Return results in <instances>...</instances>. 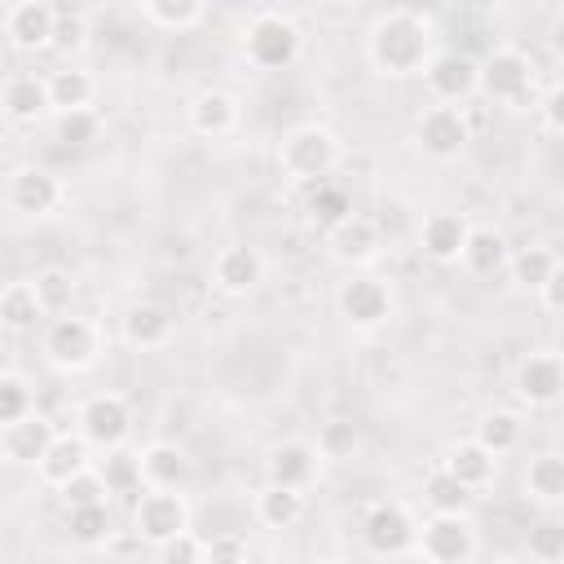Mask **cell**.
<instances>
[{
  "label": "cell",
  "instance_id": "cell-1",
  "mask_svg": "<svg viewBox=\"0 0 564 564\" xmlns=\"http://www.w3.org/2000/svg\"><path fill=\"white\" fill-rule=\"evenodd\" d=\"M432 57V31L419 13L410 9H397V13H383L370 31V62L383 70V75H414L423 70Z\"/></svg>",
  "mask_w": 564,
  "mask_h": 564
},
{
  "label": "cell",
  "instance_id": "cell-2",
  "mask_svg": "<svg viewBox=\"0 0 564 564\" xmlns=\"http://www.w3.org/2000/svg\"><path fill=\"white\" fill-rule=\"evenodd\" d=\"M335 163H339V141H335L326 128H317V123L291 128V132L282 137V145H278V167H282L291 181H304V185L326 181V176L335 172Z\"/></svg>",
  "mask_w": 564,
  "mask_h": 564
},
{
  "label": "cell",
  "instance_id": "cell-3",
  "mask_svg": "<svg viewBox=\"0 0 564 564\" xmlns=\"http://www.w3.org/2000/svg\"><path fill=\"white\" fill-rule=\"evenodd\" d=\"M44 352L57 370H88L101 352V335L88 317L66 308V313H53V322L44 330Z\"/></svg>",
  "mask_w": 564,
  "mask_h": 564
},
{
  "label": "cell",
  "instance_id": "cell-4",
  "mask_svg": "<svg viewBox=\"0 0 564 564\" xmlns=\"http://www.w3.org/2000/svg\"><path fill=\"white\" fill-rule=\"evenodd\" d=\"M181 529H189V502L181 498V489L145 485V494L132 507V533H141V542L159 546V542H167Z\"/></svg>",
  "mask_w": 564,
  "mask_h": 564
},
{
  "label": "cell",
  "instance_id": "cell-5",
  "mask_svg": "<svg viewBox=\"0 0 564 564\" xmlns=\"http://www.w3.org/2000/svg\"><path fill=\"white\" fill-rule=\"evenodd\" d=\"M247 57L260 66V70H282L300 57V31L295 22H286L282 13H260L251 26H247V40H242Z\"/></svg>",
  "mask_w": 564,
  "mask_h": 564
},
{
  "label": "cell",
  "instance_id": "cell-6",
  "mask_svg": "<svg viewBox=\"0 0 564 564\" xmlns=\"http://www.w3.org/2000/svg\"><path fill=\"white\" fill-rule=\"evenodd\" d=\"M335 304H339V317H344L348 326H357V330H375V326H383V322L392 317V291H388V282L375 278V273H352V278L339 286Z\"/></svg>",
  "mask_w": 564,
  "mask_h": 564
},
{
  "label": "cell",
  "instance_id": "cell-7",
  "mask_svg": "<svg viewBox=\"0 0 564 564\" xmlns=\"http://www.w3.org/2000/svg\"><path fill=\"white\" fill-rule=\"evenodd\" d=\"M419 551L432 564H467L476 555V529L467 511H432V520L423 524Z\"/></svg>",
  "mask_w": 564,
  "mask_h": 564
},
{
  "label": "cell",
  "instance_id": "cell-8",
  "mask_svg": "<svg viewBox=\"0 0 564 564\" xmlns=\"http://www.w3.org/2000/svg\"><path fill=\"white\" fill-rule=\"evenodd\" d=\"M132 432V410L119 392H97L79 405V436L97 449H115L123 445Z\"/></svg>",
  "mask_w": 564,
  "mask_h": 564
},
{
  "label": "cell",
  "instance_id": "cell-9",
  "mask_svg": "<svg viewBox=\"0 0 564 564\" xmlns=\"http://www.w3.org/2000/svg\"><path fill=\"white\" fill-rule=\"evenodd\" d=\"M414 141L427 159H458L463 145L471 141V128L458 106H427L414 119Z\"/></svg>",
  "mask_w": 564,
  "mask_h": 564
},
{
  "label": "cell",
  "instance_id": "cell-10",
  "mask_svg": "<svg viewBox=\"0 0 564 564\" xmlns=\"http://www.w3.org/2000/svg\"><path fill=\"white\" fill-rule=\"evenodd\" d=\"M529 79H533V66L520 48H494L476 66V88L494 101H520L529 93Z\"/></svg>",
  "mask_w": 564,
  "mask_h": 564
},
{
  "label": "cell",
  "instance_id": "cell-11",
  "mask_svg": "<svg viewBox=\"0 0 564 564\" xmlns=\"http://www.w3.org/2000/svg\"><path fill=\"white\" fill-rule=\"evenodd\" d=\"M361 538H366V546H370L375 555H405V551L414 546L419 529H414V520H410L405 507H397V502H375V507L366 511Z\"/></svg>",
  "mask_w": 564,
  "mask_h": 564
},
{
  "label": "cell",
  "instance_id": "cell-12",
  "mask_svg": "<svg viewBox=\"0 0 564 564\" xmlns=\"http://www.w3.org/2000/svg\"><path fill=\"white\" fill-rule=\"evenodd\" d=\"M212 282H216V291H225V295H247V291H256V286L264 282V256H260L256 247H247V242H234V247L216 251V260H212Z\"/></svg>",
  "mask_w": 564,
  "mask_h": 564
},
{
  "label": "cell",
  "instance_id": "cell-13",
  "mask_svg": "<svg viewBox=\"0 0 564 564\" xmlns=\"http://www.w3.org/2000/svg\"><path fill=\"white\" fill-rule=\"evenodd\" d=\"M467 229H471V220H467L463 212H427L423 225H419V247H423L427 260L454 264V260L463 256Z\"/></svg>",
  "mask_w": 564,
  "mask_h": 564
},
{
  "label": "cell",
  "instance_id": "cell-14",
  "mask_svg": "<svg viewBox=\"0 0 564 564\" xmlns=\"http://www.w3.org/2000/svg\"><path fill=\"white\" fill-rule=\"evenodd\" d=\"M9 203L22 216H44V212H53L62 203V185L44 167H18L9 176Z\"/></svg>",
  "mask_w": 564,
  "mask_h": 564
},
{
  "label": "cell",
  "instance_id": "cell-15",
  "mask_svg": "<svg viewBox=\"0 0 564 564\" xmlns=\"http://www.w3.org/2000/svg\"><path fill=\"white\" fill-rule=\"evenodd\" d=\"M564 388V366L555 352H529L516 370V392L529 401V405H551Z\"/></svg>",
  "mask_w": 564,
  "mask_h": 564
},
{
  "label": "cell",
  "instance_id": "cell-16",
  "mask_svg": "<svg viewBox=\"0 0 564 564\" xmlns=\"http://www.w3.org/2000/svg\"><path fill=\"white\" fill-rule=\"evenodd\" d=\"M48 441H53V423L44 414H35V410L0 427V449H4L9 463H31L35 467L40 454L48 449Z\"/></svg>",
  "mask_w": 564,
  "mask_h": 564
},
{
  "label": "cell",
  "instance_id": "cell-17",
  "mask_svg": "<svg viewBox=\"0 0 564 564\" xmlns=\"http://www.w3.org/2000/svg\"><path fill=\"white\" fill-rule=\"evenodd\" d=\"M53 22L57 13L44 4V0H26V4H13L9 18H4V31L18 48L35 53V48H48L53 44Z\"/></svg>",
  "mask_w": 564,
  "mask_h": 564
},
{
  "label": "cell",
  "instance_id": "cell-18",
  "mask_svg": "<svg viewBox=\"0 0 564 564\" xmlns=\"http://www.w3.org/2000/svg\"><path fill=\"white\" fill-rule=\"evenodd\" d=\"M330 247H335V256L348 260V264H370V260L379 256V247H383V234H379L375 220L348 212L339 225H330Z\"/></svg>",
  "mask_w": 564,
  "mask_h": 564
},
{
  "label": "cell",
  "instance_id": "cell-19",
  "mask_svg": "<svg viewBox=\"0 0 564 564\" xmlns=\"http://www.w3.org/2000/svg\"><path fill=\"white\" fill-rule=\"evenodd\" d=\"M40 476H44V485H66L75 471H84V467H93L88 463V441L84 436H70V432H53V441H48V449L40 454Z\"/></svg>",
  "mask_w": 564,
  "mask_h": 564
},
{
  "label": "cell",
  "instance_id": "cell-20",
  "mask_svg": "<svg viewBox=\"0 0 564 564\" xmlns=\"http://www.w3.org/2000/svg\"><path fill=\"white\" fill-rule=\"evenodd\" d=\"M141 480L154 489H185L189 485V458L172 441H154L141 449Z\"/></svg>",
  "mask_w": 564,
  "mask_h": 564
},
{
  "label": "cell",
  "instance_id": "cell-21",
  "mask_svg": "<svg viewBox=\"0 0 564 564\" xmlns=\"http://www.w3.org/2000/svg\"><path fill=\"white\" fill-rule=\"evenodd\" d=\"M313 471H317V449L304 445V441H282V445H273L269 458H264V476H269L273 485L304 489V485L313 480Z\"/></svg>",
  "mask_w": 564,
  "mask_h": 564
},
{
  "label": "cell",
  "instance_id": "cell-22",
  "mask_svg": "<svg viewBox=\"0 0 564 564\" xmlns=\"http://www.w3.org/2000/svg\"><path fill=\"white\" fill-rule=\"evenodd\" d=\"M427 88L441 97V101H463L471 88H476V62L463 57V53H441V57H427Z\"/></svg>",
  "mask_w": 564,
  "mask_h": 564
},
{
  "label": "cell",
  "instance_id": "cell-23",
  "mask_svg": "<svg viewBox=\"0 0 564 564\" xmlns=\"http://www.w3.org/2000/svg\"><path fill=\"white\" fill-rule=\"evenodd\" d=\"M172 330H176V322H172V313L163 304L141 300V304H132L123 313V339L132 348H163L172 339Z\"/></svg>",
  "mask_w": 564,
  "mask_h": 564
},
{
  "label": "cell",
  "instance_id": "cell-24",
  "mask_svg": "<svg viewBox=\"0 0 564 564\" xmlns=\"http://www.w3.org/2000/svg\"><path fill=\"white\" fill-rule=\"evenodd\" d=\"M189 128L198 137H229L238 128V101L220 88H207L189 101Z\"/></svg>",
  "mask_w": 564,
  "mask_h": 564
},
{
  "label": "cell",
  "instance_id": "cell-25",
  "mask_svg": "<svg viewBox=\"0 0 564 564\" xmlns=\"http://www.w3.org/2000/svg\"><path fill=\"white\" fill-rule=\"evenodd\" d=\"M441 467H445L449 476H458V480L476 494V489H485V485L494 480V471H498V454H489V449L471 436V441H458V445L445 454Z\"/></svg>",
  "mask_w": 564,
  "mask_h": 564
},
{
  "label": "cell",
  "instance_id": "cell-26",
  "mask_svg": "<svg viewBox=\"0 0 564 564\" xmlns=\"http://www.w3.org/2000/svg\"><path fill=\"white\" fill-rule=\"evenodd\" d=\"M44 317H48V313H44V304H40V295H35L31 282H4V286H0V326H4V330L26 335V330H35Z\"/></svg>",
  "mask_w": 564,
  "mask_h": 564
},
{
  "label": "cell",
  "instance_id": "cell-27",
  "mask_svg": "<svg viewBox=\"0 0 564 564\" xmlns=\"http://www.w3.org/2000/svg\"><path fill=\"white\" fill-rule=\"evenodd\" d=\"M0 110L18 123H31L48 110V84L40 75H13L4 88H0Z\"/></svg>",
  "mask_w": 564,
  "mask_h": 564
},
{
  "label": "cell",
  "instance_id": "cell-28",
  "mask_svg": "<svg viewBox=\"0 0 564 564\" xmlns=\"http://www.w3.org/2000/svg\"><path fill=\"white\" fill-rule=\"evenodd\" d=\"M471 273H480V278H489V273H498L507 260H511V251H507V238L498 234V229H489V225H471L467 229V242H463V256H458Z\"/></svg>",
  "mask_w": 564,
  "mask_h": 564
},
{
  "label": "cell",
  "instance_id": "cell-29",
  "mask_svg": "<svg viewBox=\"0 0 564 564\" xmlns=\"http://www.w3.org/2000/svg\"><path fill=\"white\" fill-rule=\"evenodd\" d=\"M300 516H304V494H300V489L269 480V485L256 494V520H260L264 529H291Z\"/></svg>",
  "mask_w": 564,
  "mask_h": 564
},
{
  "label": "cell",
  "instance_id": "cell-30",
  "mask_svg": "<svg viewBox=\"0 0 564 564\" xmlns=\"http://www.w3.org/2000/svg\"><path fill=\"white\" fill-rule=\"evenodd\" d=\"M524 489H529V498L542 502V507L564 502V458H560V454H538V458L529 463V471H524Z\"/></svg>",
  "mask_w": 564,
  "mask_h": 564
},
{
  "label": "cell",
  "instance_id": "cell-31",
  "mask_svg": "<svg viewBox=\"0 0 564 564\" xmlns=\"http://www.w3.org/2000/svg\"><path fill=\"white\" fill-rule=\"evenodd\" d=\"M44 84H48V106H53V110H79V106H88L93 93H97L93 75H88V70H75V66L53 70Z\"/></svg>",
  "mask_w": 564,
  "mask_h": 564
},
{
  "label": "cell",
  "instance_id": "cell-32",
  "mask_svg": "<svg viewBox=\"0 0 564 564\" xmlns=\"http://www.w3.org/2000/svg\"><path fill=\"white\" fill-rule=\"evenodd\" d=\"M97 476L106 480V494H132L145 485L141 480V454H128L123 445L106 449V458L97 463Z\"/></svg>",
  "mask_w": 564,
  "mask_h": 564
},
{
  "label": "cell",
  "instance_id": "cell-33",
  "mask_svg": "<svg viewBox=\"0 0 564 564\" xmlns=\"http://www.w3.org/2000/svg\"><path fill=\"white\" fill-rule=\"evenodd\" d=\"M66 529L79 546H101L110 538V511L106 502H79V507H66Z\"/></svg>",
  "mask_w": 564,
  "mask_h": 564
},
{
  "label": "cell",
  "instance_id": "cell-34",
  "mask_svg": "<svg viewBox=\"0 0 564 564\" xmlns=\"http://www.w3.org/2000/svg\"><path fill=\"white\" fill-rule=\"evenodd\" d=\"M520 432L524 423L511 414V410H489L480 423H476V441L489 449V454H511L520 445Z\"/></svg>",
  "mask_w": 564,
  "mask_h": 564
},
{
  "label": "cell",
  "instance_id": "cell-35",
  "mask_svg": "<svg viewBox=\"0 0 564 564\" xmlns=\"http://www.w3.org/2000/svg\"><path fill=\"white\" fill-rule=\"evenodd\" d=\"M423 502H427V511H467L471 507V489L458 476H449L445 467H436L423 480Z\"/></svg>",
  "mask_w": 564,
  "mask_h": 564
},
{
  "label": "cell",
  "instance_id": "cell-36",
  "mask_svg": "<svg viewBox=\"0 0 564 564\" xmlns=\"http://www.w3.org/2000/svg\"><path fill=\"white\" fill-rule=\"evenodd\" d=\"M322 458H335V463H344V458H352L357 449H361V427L352 423V419H326L322 427H317V445H313Z\"/></svg>",
  "mask_w": 564,
  "mask_h": 564
},
{
  "label": "cell",
  "instance_id": "cell-37",
  "mask_svg": "<svg viewBox=\"0 0 564 564\" xmlns=\"http://www.w3.org/2000/svg\"><path fill=\"white\" fill-rule=\"evenodd\" d=\"M31 286H35V295H40V304H44L48 317H53V313H66L70 300H75V278H70L66 269H57V264L40 269V273L31 278Z\"/></svg>",
  "mask_w": 564,
  "mask_h": 564
},
{
  "label": "cell",
  "instance_id": "cell-38",
  "mask_svg": "<svg viewBox=\"0 0 564 564\" xmlns=\"http://www.w3.org/2000/svg\"><path fill=\"white\" fill-rule=\"evenodd\" d=\"M97 132H101V119H97L88 106H79V110H57V115H53V137H57L62 145H88V141H97Z\"/></svg>",
  "mask_w": 564,
  "mask_h": 564
},
{
  "label": "cell",
  "instance_id": "cell-39",
  "mask_svg": "<svg viewBox=\"0 0 564 564\" xmlns=\"http://www.w3.org/2000/svg\"><path fill=\"white\" fill-rule=\"evenodd\" d=\"M352 212V203H348V194L339 189V185H330V181H313V194H308V216H313V225H339L344 216Z\"/></svg>",
  "mask_w": 564,
  "mask_h": 564
},
{
  "label": "cell",
  "instance_id": "cell-40",
  "mask_svg": "<svg viewBox=\"0 0 564 564\" xmlns=\"http://www.w3.org/2000/svg\"><path fill=\"white\" fill-rule=\"evenodd\" d=\"M511 269H516V282H520V286L538 291V286L560 269V256H555L551 247H524V251L511 260Z\"/></svg>",
  "mask_w": 564,
  "mask_h": 564
},
{
  "label": "cell",
  "instance_id": "cell-41",
  "mask_svg": "<svg viewBox=\"0 0 564 564\" xmlns=\"http://www.w3.org/2000/svg\"><path fill=\"white\" fill-rule=\"evenodd\" d=\"M31 410H35L31 405V383L22 375H13V370H0V427L22 419V414H31Z\"/></svg>",
  "mask_w": 564,
  "mask_h": 564
},
{
  "label": "cell",
  "instance_id": "cell-42",
  "mask_svg": "<svg viewBox=\"0 0 564 564\" xmlns=\"http://www.w3.org/2000/svg\"><path fill=\"white\" fill-rule=\"evenodd\" d=\"M145 13H150L159 26L185 31V26H194V22H198L203 0H145Z\"/></svg>",
  "mask_w": 564,
  "mask_h": 564
},
{
  "label": "cell",
  "instance_id": "cell-43",
  "mask_svg": "<svg viewBox=\"0 0 564 564\" xmlns=\"http://www.w3.org/2000/svg\"><path fill=\"white\" fill-rule=\"evenodd\" d=\"M62 489V498H66V507H79V502H106V480L97 476V467H84V471H75L66 485H57Z\"/></svg>",
  "mask_w": 564,
  "mask_h": 564
},
{
  "label": "cell",
  "instance_id": "cell-44",
  "mask_svg": "<svg viewBox=\"0 0 564 564\" xmlns=\"http://www.w3.org/2000/svg\"><path fill=\"white\" fill-rule=\"evenodd\" d=\"M154 555H159L163 564H194V560H207V546H203L189 529H181V533H172L167 542H159Z\"/></svg>",
  "mask_w": 564,
  "mask_h": 564
},
{
  "label": "cell",
  "instance_id": "cell-45",
  "mask_svg": "<svg viewBox=\"0 0 564 564\" xmlns=\"http://www.w3.org/2000/svg\"><path fill=\"white\" fill-rule=\"evenodd\" d=\"M529 555H533V560H542V564L564 560V529H560L555 520H546V524L529 529Z\"/></svg>",
  "mask_w": 564,
  "mask_h": 564
},
{
  "label": "cell",
  "instance_id": "cell-46",
  "mask_svg": "<svg viewBox=\"0 0 564 564\" xmlns=\"http://www.w3.org/2000/svg\"><path fill=\"white\" fill-rule=\"evenodd\" d=\"M84 18H57L53 22V44L48 48H62V53H70V48H84Z\"/></svg>",
  "mask_w": 564,
  "mask_h": 564
},
{
  "label": "cell",
  "instance_id": "cell-47",
  "mask_svg": "<svg viewBox=\"0 0 564 564\" xmlns=\"http://www.w3.org/2000/svg\"><path fill=\"white\" fill-rule=\"evenodd\" d=\"M203 546H207V560H247V538H238V533H220Z\"/></svg>",
  "mask_w": 564,
  "mask_h": 564
},
{
  "label": "cell",
  "instance_id": "cell-48",
  "mask_svg": "<svg viewBox=\"0 0 564 564\" xmlns=\"http://www.w3.org/2000/svg\"><path fill=\"white\" fill-rule=\"evenodd\" d=\"M538 291H542L546 313H560V308H564V269H555V273H551V278H546Z\"/></svg>",
  "mask_w": 564,
  "mask_h": 564
},
{
  "label": "cell",
  "instance_id": "cell-49",
  "mask_svg": "<svg viewBox=\"0 0 564 564\" xmlns=\"http://www.w3.org/2000/svg\"><path fill=\"white\" fill-rule=\"evenodd\" d=\"M101 546H106L110 555H137V551H141V533H137V538H119V542H115V538H106Z\"/></svg>",
  "mask_w": 564,
  "mask_h": 564
},
{
  "label": "cell",
  "instance_id": "cell-50",
  "mask_svg": "<svg viewBox=\"0 0 564 564\" xmlns=\"http://www.w3.org/2000/svg\"><path fill=\"white\" fill-rule=\"evenodd\" d=\"M546 123H551V132H560V88L546 93Z\"/></svg>",
  "mask_w": 564,
  "mask_h": 564
},
{
  "label": "cell",
  "instance_id": "cell-51",
  "mask_svg": "<svg viewBox=\"0 0 564 564\" xmlns=\"http://www.w3.org/2000/svg\"><path fill=\"white\" fill-rule=\"evenodd\" d=\"M4 4H9V9H13V4H26V0H4Z\"/></svg>",
  "mask_w": 564,
  "mask_h": 564
}]
</instances>
